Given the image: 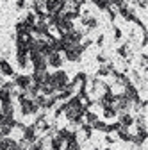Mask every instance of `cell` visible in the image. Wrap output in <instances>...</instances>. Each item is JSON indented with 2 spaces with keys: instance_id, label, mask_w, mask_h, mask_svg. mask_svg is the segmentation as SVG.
Listing matches in <instances>:
<instances>
[{
  "instance_id": "6da1fadb",
  "label": "cell",
  "mask_w": 148,
  "mask_h": 150,
  "mask_svg": "<svg viewBox=\"0 0 148 150\" xmlns=\"http://www.w3.org/2000/svg\"><path fill=\"white\" fill-rule=\"evenodd\" d=\"M20 105H22V115L23 116L38 115V112H39V107H38V104L34 102V98H25V100L20 102Z\"/></svg>"
},
{
  "instance_id": "7a4b0ae2",
  "label": "cell",
  "mask_w": 148,
  "mask_h": 150,
  "mask_svg": "<svg viewBox=\"0 0 148 150\" xmlns=\"http://www.w3.org/2000/svg\"><path fill=\"white\" fill-rule=\"evenodd\" d=\"M82 47L80 45H75V47H70L64 54H66V59L68 61H71V63H79L80 59H82Z\"/></svg>"
},
{
  "instance_id": "3957f363",
  "label": "cell",
  "mask_w": 148,
  "mask_h": 150,
  "mask_svg": "<svg viewBox=\"0 0 148 150\" xmlns=\"http://www.w3.org/2000/svg\"><path fill=\"white\" fill-rule=\"evenodd\" d=\"M14 77V86L18 88V89H27L30 84H32V77L30 75H13Z\"/></svg>"
},
{
  "instance_id": "277c9868",
  "label": "cell",
  "mask_w": 148,
  "mask_h": 150,
  "mask_svg": "<svg viewBox=\"0 0 148 150\" xmlns=\"http://www.w3.org/2000/svg\"><path fill=\"white\" fill-rule=\"evenodd\" d=\"M47 64L59 70V68L63 66V57H61V54H59V52H52L50 55H47Z\"/></svg>"
},
{
  "instance_id": "5b68a950",
  "label": "cell",
  "mask_w": 148,
  "mask_h": 150,
  "mask_svg": "<svg viewBox=\"0 0 148 150\" xmlns=\"http://www.w3.org/2000/svg\"><path fill=\"white\" fill-rule=\"evenodd\" d=\"M80 20H82V25H84V30L86 32H89V30H93V29H97L98 27V20L95 16H80Z\"/></svg>"
},
{
  "instance_id": "8992f818",
  "label": "cell",
  "mask_w": 148,
  "mask_h": 150,
  "mask_svg": "<svg viewBox=\"0 0 148 150\" xmlns=\"http://www.w3.org/2000/svg\"><path fill=\"white\" fill-rule=\"evenodd\" d=\"M118 122H120L121 127L130 129L134 125V116L130 115V112H120V115H118Z\"/></svg>"
},
{
  "instance_id": "52a82bcc",
  "label": "cell",
  "mask_w": 148,
  "mask_h": 150,
  "mask_svg": "<svg viewBox=\"0 0 148 150\" xmlns=\"http://www.w3.org/2000/svg\"><path fill=\"white\" fill-rule=\"evenodd\" d=\"M0 73L6 75V77H13V75H14V70L9 64V61L7 59H2V57H0Z\"/></svg>"
},
{
  "instance_id": "ba28073f",
  "label": "cell",
  "mask_w": 148,
  "mask_h": 150,
  "mask_svg": "<svg viewBox=\"0 0 148 150\" xmlns=\"http://www.w3.org/2000/svg\"><path fill=\"white\" fill-rule=\"evenodd\" d=\"M102 112H104V118H116L118 116V111L114 109V105H105V107H102Z\"/></svg>"
},
{
  "instance_id": "9c48e42d",
  "label": "cell",
  "mask_w": 148,
  "mask_h": 150,
  "mask_svg": "<svg viewBox=\"0 0 148 150\" xmlns=\"http://www.w3.org/2000/svg\"><path fill=\"white\" fill-rule=\"evenodd\" d=\"M98 120V115H97V112H93V111H84V122L86 123H95Z\"/></svg>"
},
{
  "instance_id": "30bf717a",
  "label": "cell",
  "mask_w": 148,
  "mask_h": 150,
  "mask_svg": "<svg viewBox=\"0 0 148 150\" xmlns=\"http://www.w3.org/2000/svg\"><path fill=\"white\" fill-rule=\"evenodd\" d=\"M104 139H105V143H107V145H113V143H116V138H114L113 134H105V138H104Z\"/></svg>"
},
{
  "instance_id": "8fae6325",
  "label": "cell",
  "mask_w": 148,
  "mask_h": 150,
  "mask_svg": "<svg viewBox=\"0 0 148 150\" xmlns=\"http://www.w3.org/2000/svg\"><path fill=\"white\" fill-rule=\"evenodd\" d=\"M25 6H27V0H16V9L18 11H22Z\"/></svg>"
},
{
  "instance_id": "7c38bea8",
  "label": "cell",
  "mask_w": 148,
  "mask_h": 150,
  "mask_svg": "<svg viewBox=\"0 0 148 150\" xmlns=\"http://www.w3.org/2000/svg\"><path fill=\"white\" fill-rule=\"evenodd\" d=\"M97 61L102 63V64H105V63H107V57H105L104 54H98V55H97Z\"/></svg>"
},
{
  "instance_id": "4fadbf2b",
  "label": "cell",
  "mask_w": 148,
  "mask_h": 150,
  "mask_svg": "<svg viewBox=\"0 0 148 150\" xmlns=\"http://www.w3.org/2000/svg\"><path fill=\"white\" fill-rule=\"evenodd\" d=\"M114 40H116V41L121 40V30H120L118 27H114Z\"/></svg>"
},
{
  "instance_id": "5bb4252c",
  "label": "cell",
  "mask_w": 148,
  "mask_h": 150,
  "mask_svg": "<svg viewBox=\"0 0 148 150\" xmlns=\"http://www.w3.org/2000/svg\"><path fill=\"white\" fill-rule=\"evenodd\" d=\"M104 40H105V36H104V34H102V36H98V40H97V45H98V47H102V45H104Z\"/></svg>"
},
{
  "instance_id": "9a60e30c",
  "label": "cell",
  "mask_w": 148,
  "mask_h": 150,
  "mask_svg": "<svg viewBox=\"0 0 148 150\" xmlns=\"http://www.w3.org/2000/svg\"><path fill=\"white\" fill-rule=\"evenodd\" d=\"M104 150H113V148H104Z\"/></svg>"
},
{
  "instance_id": "2e32d148",
  "label": "cell",
  "mask_w": 148,
  "mask_h": 150,
  "mask_svg": "<svg viewBox=\"0 0 148 150\" xmlns=\"http://www.w3.org/2000/svg\"><path fill=\"white\" fill-rule=\"evenodd\" d=\"M93 150H100V148H93Z\"/></svg>"
}]
</instances>
